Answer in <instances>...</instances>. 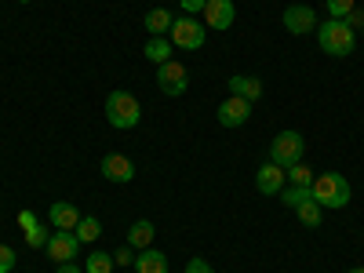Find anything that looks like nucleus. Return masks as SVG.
I'll list each match as a JSON object with an SVG mask.
<instances>
[{
    "instance_id": "obj_23",
    "label": "nucleus",
    "mask_w": 364,
    "mask_h": 273,
    "mask_svg": "<svg viewBox=\"0 0 364 273\" xmlns=\"http://www.w3.org/2000/svg\"><path fill=\"white\" fill-rule=\"evenodd\" d=\"M277 197L284 200V208H291V211H295V208H299L302 200L310 197V190H306V186H284V190H281Z\"/></svg>"
},
{
    "instance_id": "obj_26",
    "label": "nucleus",
    "mask_w": 364,
    "mask_h": 273,
    "mask_svg": "<svg viewBox=\"0 0 364 273\" xmlns=\"http://www.w3.org/2000/svg\"><path fill=\"white\" fill-rule=\"evenodd\" d=\"M113 262H117V266H135V248L128 245V240L113 252Z\"/></svg>"
},
{
    "instance_id": "obj_11",
    "label": "nucleus",
    "mask_w": 364,
    "mask_h": 273,
    "mask_svg": "<svg viewBox=\"0 0 364 273\" xmlns=\"http://www.w3.org/2000/svg\"><path fill=\"white\" fill-rule=\"evenodd\" d=\"M200 15H204V26H208V29H219V33H223V29L233 26L237 8H233V0H208Z\"/></svg>"
},
{
    "instance_id": "obj_28",
    "label": "nucleus",
    "mask_w": 364,
    "mask_h": 273,
    "mask_svg": "<svg viewBox=\"0 0 364 273\" xmlns=\"http://www.w3.org/2000/svg\"><path fill=\"white\" fill-rule=\"evenodd\" d=\"M186 273H215V269H211V262H208V259L193 255V259L186 262Z\"/></svg>"
},
{
    "instance_id": "obj_3",
    "label": "nucleus",
    "mask_w": 364,
    "mask_h": 273,
    "mask_svg": "<svg viewBox=\"0 0 364 273\" xmlns=\"http://www.w3.org/2000/svg\"><path fill=\"white\" fill-rule=\"evenodd\" d=\"M106 120H109L117 132L135 128L139 120H142V106H139V99L132 95V91H124V87L109 91V99H106Z\"/></svg>"
},
{
    "instance_id": "obj_5",
    "label": "nucleus",
    "mask_w": 364,
    "mask_h": 273,
    "mask_svg": "<svg viewBox=\"0 0 364 273\" xmlns=\"http://www.w3.org/2000/svg\"><path fill=\"white\" fill-rule=\"evenodd\" d=\"M302 154H306V139H302L299 132H281V135H273V142H269V161L277 168L299 164Z\"/></svg>"
},
{
    "instance_id": "obj_9",
    "label": "nucleus",
    "mask_w": 364,
    "mask_h": 273,
    "mask_svg": "<svg viewBox=\"0 0 364 273\" xmlns=\"http://www.w3.org/2000/svg\"><path fill=\"white\" fill-rule=\"evenodd\" d=\"M215 117H219V124H223V128H240V124H248V120H252V102L230 95L226 102H219Z\"/></svg>"
},
{
    "instance_id": "obj_4",
    "label": "nucleus",
    "mask_w": 364,
    "mask_h": 273,
    "mask_svg": "<svg viewBox=\"0 0 364 273\" xmlns=\"http://www.w3.org/2000/svg\"><path fill=\"white\" fill-rule=\"evenodd\" d=\"M168 41H171L175 48H182V51H197V48H204V41H208V26H204L200 18H193V15H178V18L171 22Z\"/></svg>"
},
{
    "instance_id": "obj_19",
    "label": "nucleus",
    "mask_w": 364,
    "mask_h": 273,
    "mask_svg": "<svg viewBox=\"0 0 364 273\" xmlns=\"http://www.w3.org/2000/svg\"><path fill=\"white\" fill-rule=\"evenodd\" d=\"M295 211H299V223H302V226H310V230H314V226H321V219H324V208H321L314 197H306Z\"/></svg>"
},
{
    "instance_id": "obj_13",
    "label": "nucleus",
    "mask_w": 364,
    "mask_h": 273,
    "mask_svg": "<svg viewBox=\"0 0 364 273\" xmlns=\"http://www.w3.org/2000/svg\"><path fill=\"white\" fill-rule=\"evenodd\" d=\"M48 223H51L55 230H77L80 211H77V204H70V200H55V204L48 208Z\"/></svg>"
},
{
    "instance_id": "obj_29",
    "label": "nucleus",
    "mask_w": 364,
    "mask_h": 273,
    "mask_svg": "<svg viewBox=\"0 0 364 273\" xmlns=\"http://www.w3.org/2000/svg\"><path fill=\"white\" fill-rule=\"evenodd\" d=\"M208 0H182V15H200Z\"/></svg>"
},
{
    "instance_id": "obj_24",
    "label": "nucleus",
    "mask_w": 364,
    "mask_h": 273,
    "mask_svg": "<svg viewBox=\"0 0 364 273\" xmlns=\"http://www.w3.org/2000/svg\"><path fill=\"white\" fill-rule=\"evenodd\" d=\"M48 240H51V233H48V226H41V223L26 230V245H29V248H48Z\"/></svg>"
},
{
    "instance_id": "obj_34",
    "label": "nucleus",
    "mask_w": 364,
    "mask_h": 273,
    "mask_svg": "<svg viewBox=\"0 0 364 273\" xmlns=\"http://www.w3.org/2000/svg\"><path fill=\"white\" fill-rule=\"evenodd\" d=\"M18 4H29V0H18Z\"/></svg>"
},
{
    "instance_id": "obj_7",
    "label": "nucleus",
    "mask_w": 364,
    "mask_h": 273,
    "mask_svg": "<svg viewBox=\"0 0 364 273\" xmlns=\"http://www.w3.org/2000/svg\"><path fill=\"white\" fill-rule=\"evenodd\" d=\"M284 29L291 37H306V33H317V11L310 4H288L284 8Z\"/></svg>"
},
{
    "instance_id": "obj_27",
    "label": "nucleus",
    "mask_w": 364,
    "mask_h": 273,
    "mask_svg": "<svg viewBox=\"0 0 364 273\" xmlns=\"http://www.w3.org/2000/svg\"><path fill=\"white\" fill-rule=\"evenodd\" d=\"M15 269V252L8 245H0V273H11Z\"/></svg>"
},
{
    "instance_id": "obj_21",
    "label": "nucleus",
    "mask_w": 364,
    "mask_h": 273,
    "mask_svg": "<svg viewBox=\"0 0 364 273\" xmlns=\"http://www.w3.org/2000/svg\"><path fill=\"white\" fill-rule=\"evenodd\" d=\"M284 178H288V186H306V190H310L317 175H314V171H310L306 164H302V161H299V164H291V168H284Z\"/></svg>"
},
{
    "instance_id": "obj_15",
    "label": "nucleus",
    "mask_w": 364,
    "mask_h": 273,
    "mask_svg": "<svg viewBox=\"0 0 364 273\" xmlns=\"http://www.w3.org/2000/svg\"><path fill=\"white\" fill-rule=\"evenodd\" d=\"M154 233H157V226L149 223V219H135V223L128 226V245H132L135 252L154 248Z\"/></svg>"
},
{
    "instance_id": "obj_16",
    "label": "nucleus",
    "mask_w": 364,
    "mask_h": 273,
    "mask_svg": "<svg viewBox=\"0 0 364 273\" xmlns=\"http://www.w3.org/2000/svg\"><path fill=\"white\" fill-rule=\"evenodd\" d=\"M135 273H168V255L157 248H142L135 255Z\"/></svg>"
},
{
    "instance_id": "obj_20",
    "label": "nucleus",
    "mask_w": 364,
    "mask_h": 273,
    "mask_svg": "<svg viewBox=\"0 0 364 273\" xmlns=\"http://www.w3.org/2000/svg\"><path fill=\"white\" fill-rule=\"evenodd\" d=\"M77 237H80V245H95V240L102 237V223L95 219V215H80V223H77V230H73Z\"/></svg>"
},
{
    "instance_id": "obj_1",
    "label": "nucleus",
    "mask_w": 364,
    "mask_h": 273,
    "mask_svg": "<svg viewBox=\"0 0 364 273\" xmlns=\"http://www.w3.org/2000/svg\"><path fill=\"white\" fill-rule=\"evenodd\" d=\"M317 44L324 55L331 58H346L353 48H357V29L343 18H328V22H317Z\"/></svg>"
},
{
    "instance_id": "obj_2",
    "label": "nucleus",
    "mask_w": 364,
    "mask_h": 273,
    "mask_svg": "<svg viewBox=\"0 0 364 273\" xmlns=\"http://www.w3.org/2000/svg\"><path fill=\"white\" fill-rule=\"evenodd\" d=\"M310 197H314L321 208H328V211H339V208H346V204H350L353 190H350L346 175H339V171H324V175H317V178H314Z\"/></svg>"
},
{
    "instance_id": "obj_6",
    "label": "nucleus",
    "mask_w": 364,
    "mask_h": 273,
    "mask_svg": "<svg viewBox=\"0 0 364 273\" xmlns=\"http://www.w3.org/2000/svg\"><path fill=\"white\" fill-rule=\"evenodd\" d=\"M44 252H48V259H51L55 266H58V262H73V259L80 255V237H77L73 230H55Z\"/></svg>"
},
{
    "instance_id": "obj_31",
    "label": "nucleus",
    "mask_w": 364,
    "mask_h": 273,
    "mask_svg": "<svg viewBox=\"0 0 364 273\" xmlns=\"http://www.w3.org/2000/svg\"><path fill=\"white\" fill-rule=\"evenodd\" d=\"M18 226H22V230L37 226V215H33V211H18Z\"/></svg>"
},
{
    "instance_id": "obj_10",
    "label": "nucleus",
    "mask_w": 364,
    "mask_h": 273,
    "mask_svg": "<svg viewBox=\"0 0 364 273\" xmlns=\"http://www.w3.org/2000/svg\"><path fill=\"white\" fill-rule=\"evenodd\" d=\"M99 171H102L106 182H117V186H124V182L135 178V164H132L124 154H106L102 164H99Z\"/></svg>"
},
{
    "instance_id": "obj_33",
    "label": "nucleus",
    "mask_w": 364,
    "mask_h": 273,
    "mask_svg": "<svg viewBox=\"0 0 364 273\" xmlns=\"http://www.w3.org/2000/svg\"><path fill=\"white\" fill-rule=\"evenodd\" d=\"M350 273H364V266H353V269H350Z\"/></svg>"
},
{
    "instance_id": "obj_22",
    "label": "nucleus",
    "mask_w": 364,
    "mask_h": 273,
    "mask_svg": "<svg viewBox=\"0 0 364 273\" xmlns=\"http://www.w3.org/2000/svg\"><path fill=\"white\" fill-rule=\"evenodd\" d=\"M113 252H91L84 262V273H113Z\"/></svg>"
},
{
    "instance_id": "obj_17",
    "label": "nucleus",
    "mask_w": 364,
    "mask_h": 273,
    "mask_svg": "<svg viewBox=\"0 0 364 273\" xmlns=\"http://www.w3.org/2000/svg\"><path fill=\"white\" fill-rule=\"evenodd\" d=\"M171 51H175V44H171L168 37H149V41H146V48H142V55H146L154 66L171 63Z\"/></svg>"
},
{
    "instance_id": "obj_12",
    "label": "nucleus",
    "mask_w": 364,
    "mask_h": 273,
    "mask_svg": "<svg viewBox=\"0 0 364 273\" xmlns=\"http://www.w3.org/2000/svg\"><path fill=\"white\" fill-rule=\"evenodd\" d=\"M255 190L262 197H277L284 190V168H277L273 161H266L259 171H255Z\"/></svg>"
},
{
    "instance_id": "obj_14",
    "label": "nucleus",
    "mask_w": 364,
    "mask_h": 273,
    "mask_svg": "<svg viewBox=\"0 0 364 273\" xmlns=\"http://www.w3.org/2000/svg\"><path fill=\"white\" fill-rule=\"evenodd\" d=\"M230 95H237V99H248L252 106L262 99V80L259 77H230Z\"/></svg>"
},
{
    "instance_id": "obj_32",
    "label": "nucleus",
    "mask_w": 364,
    "mask_h": 273,
    "mask_svg": "<svg viewBox=\"0 0 364 273\" xmlns=\"http://www.w3.org/2000/svg\"><path fill=\"white\" fill-rule=\"evenodd\" d=\"M55 273H84V266H77V262H58Z\"/></svg>"
},
{
    "instance_id": "obj_8",
    "label": "nucleus",
    "mask_w": 364,
    "mask_h": 273,
    "mask_svg": "<svg viewBox=\"0 0 364 273\" xmlns=\"http://www.w3.org/2000/svg\"><path fill=\"white\" fill-rule=\"evenodd\" d=\"M157 87L164 91V95H182V91H186L190 87V73H186V66H182V63H175V58H171V63H164V66H157Z\"/></svg>"
},
{
    "instance_id": "obj_25",
    "label": "nucleus",
    "mask_w": 364,
    "mask_h": 273,
    "mask_svg": "<svg viewBox=\"0 0 364 273\" xmlns=\"http://www.w3.org/2000/svg\"><path fill=\"white\" fill-rule=\"evenodd\" d=\"M357 8V0H328V18H346Z\"/></svg>"
},
{
    "instance_id": "obj_18",
    "label": "nucleus",
    "mask_w": 364,
    "mask_h": 273,
    "mask_svg": "<svg viewBox=\"0 0 364 273\" xmlns=\"http://www.w3.org/2000/svg\"><path fill=\"white\" fill-rule=\"evenodd\" d=\"M171 22H175V15H171L168 8L146 11V29H149V37H168V33H171Z\"/></svg>"
},
{
    "instance_id": "obj_30",
    "label": "nucleus",
    "mask_w": 364,
    "mask_h": 273,
    "mask_svg": "<svg viewBox=\"0 0 364 273\" xmlns=\"http://www.w3.org/2000/svg\"><path fill=\"white\" fill-rule=\"evenodd\" d=\"M343 22H350L353 29H364V11H357V8H353V11H350V15H346Z\"/></svg>"
}]
</instances>
